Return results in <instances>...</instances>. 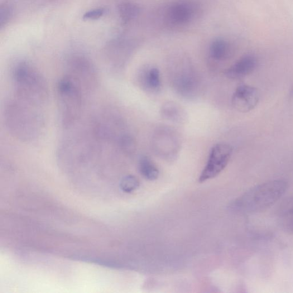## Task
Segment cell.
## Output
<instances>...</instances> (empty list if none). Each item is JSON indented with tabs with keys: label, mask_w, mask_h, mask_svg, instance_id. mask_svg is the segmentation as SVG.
<instances>
[{
	"label": "cell",
	"mask_w": 293,
	"mask_h": 293,
	"mask_svg": "<svg viewBox=\"0 0 293 293\" xmlns=\"http://www.w3.org/2000/svg\"><path fill=\"white\" fill-rule=\"evenodd\" d=\"M196 8L193 4L188 2H179L174 3L167 12L169 21L175 25H184L189 23L194 18Z\"/></svg>",
	"instance_id": "8"
},
{
	"label": "cell",
	"mask_w": 293,
	"mask_h": 293,
	"mask_svg": "<svg viewBox=\"0 0 293 293\" xmlns=\"http://www.w3.org/2000/svg\"><path fill=\"white\" fill-rule=\"evenodd\" d=\"M139 170L141 175L148 181H155L159 176V170L153 162L146 156L140 158Z\"/></svg>",
	"instance_id": "10"
},
{
	"label": "cell",
	"mask_w": 293,
	"mask_h": 293,
	"mask_svg": "<svg viewBox=\"0 0 293 293\" xmlns=\"http://www.w3.org/2000/svg\"><path fill=\"white\" fill-rule=\"evenodd\" d=\"M182 109L177 104L167 103L163 105L161 110L162 117L172 121L178 122L182 119Z\"/></svg>",
	"instance_id": "15"
},
{
	"label": "cell",
	"mask_w": 293,
	"mask_h": 293,
	"mask_svg": "<svg viewBox=\"0 0 293 293\" xmlns=\"http://www.w3.org/2000/svg\"><path fill=\"white\" fill-rule=\"evenodd\" d=\"M143 80L146 87L152 91H157L161 88V79L159 70L153 67L147 71L143 75Z\"/></svg>",
	"instance_id": "13"
},
{
	"label": "cell",
	"mask_w": 293,
	"mask_h": 293,
	"mask_svg": "<svg viewBox=\"0 0 293 293\" xmlns=\"http://www.w3.org/2000/svg\"><path fill=\"white\" fill-rule=\"evenodd\" d=\"M229 46L227 42L221 38L214 40L210 46V54L215 60L222 61L229 55Z\"/></svg>",
	"instance_id": "11"
},
{
	"label": "cell",
	"mask_w": 293,
	"mask_h": 293,
	"mask_svg": "<svg viewBox=\"0 0 293 293\" xmlns=\"http://www.w3.org/2000/svg\"><path fill=\"white\" fill-rule=\"evenodd\" d=\"M65 75L69 76L82 88L84 94L97 88L99 75L96 67L88 59L81 55L70 57L66 62Z\"/></svg>",
	"instance_id": "5"
},
{
	"label": "cell",
	"mask_w": 293,
	"mask_h": 293,
	"mask_svg": "<svg viewBox=\"0 0 293 293\" xmlns=\"http://www.w3.org/2000/svg\"><path fill=\"white\" fill-rule=\"evenodd\" d=\"M287 189L286 182L273 180L254 186L236 202V207L245 213H255L270 207L279 200Z\"/></svg>",
	"instance_id": "4"
},
{
	"label": "cell",
	"mask_w": 293,
	"mask_h": 293,
	"mask_svg": "<svg viewBox=\"0 0 293 293\" xmlns=\"http://www.w3.org/2000/svg\"><path fill=\"white\" fill-rule=\"evenodd\" d=\"M14 97L35 106L44 108L49 99L46 80L34 66L22 61L14 67L12 73Z\"/></svg>",
	"instance_id": "2"
},
{
	"label": "cell",
	"mask_w": 293,
	"mask_h": 293,
	"mask_svg": "<svg viewBox=\"0 0 293 293\" xmlns=\"http://www.w3.org/2000/svg\"><path fill=\"white\" fill-rule=\"evenodd\" d=\"M257 62V58L254 55H244L227 70L226 75L231 79L243 78L256 70Z\"/></svg>",
	"instance_id": "9"
},
{
	"label": "cell",
	"mask_w": 293,
	"mask_h": 293,
	"mask_svg": "<svg viewBox=\"0 0 293 293\" xmlns=\"http://www.w3.org/2000/svg\"><path fill=\"white\" fill-rule=\"evenodd\" d=\"M120 16L125 22H127L136 18L140 12V8L132 3L126 2L119 7Z\"/></svg>",
	"instance_id": "14"
},
{
	"label": "cell",
	"mask_w": 293,
	"mask_h": 293,
	"mask_svg": "<svg viewBox=\"0 0 293 293\" xmlns=\"http://www.w3.org/2000/svg\"><path fill=\"white\" fill-rule=\"evenodd\" d=\"M233 148L228 144H217L211 148L209 159L199 177V182L213 179L222 172L228 165Z\"/></svg>",
	"instance_id": "6"
},
{
	"label": "cell",
	"mask_w": 293,
	"mask_h": 293,
	"mask_svg": "<svg viewBox=\"0 0 293 293\" xmlns=\"http://www.w3.org/2000/svg\"><path fill=\"white\" fill-rule=\"evenodd\" d=\"M140 185L138 179L136 176L133 175H127L123 177L121 181V189L125 193H131L132 192L136 190Z\"/></svg>",
	"instance_id": "16"
},
{
	"label": "cell",
	"mask_w": 293,
	"mask_h": 293,
	"mask_svg": "<svg viewBox=\"0 0 293 293\" xmlns=\"http://www.w3.org/2000/svg\"><path fill=\"white\" fill-rule=\"evenodd\" d=\"M11 15V9L7 5H4L1 9V25L2 27L6 24Z\"/></svg>",
	"instance_id": "18"
},
{
	"label": "cell",
	"mask_w": 293,
	"mask_h": 293,
	"mask_svg": "<svg viewBox=\"0 0 293 293\" xmlns=\"http://www.w3.org/2000/svg\"><path fill=\"white\" fill-rule=\"evenodd\" d=\"M104 12V9L103 8L95 9L86 12L83 17L86 20H97V19L102 17Z\"/></svg>",
	"instance_id": "17"
},
{
	"label": "cell",
	"mask_w": 293,
	"mask_h": 293,
	"mask_svg": "<svg viewBox=\"0 0 293 293\" xmlns=\"http://www.w3.org/2000/svg\"><path fill=\"white\" fill-rule=\"evenodd\" d=\"M42 109L14 97L9 99L4 110L5 124L8 131L23 142L37 140L45 127Z\"/></svg>",
	"instance_id": "1"
},
{
	"label": "cell",
	"mask_w": 293,
	"mask_h": 293,
	"mask_svg": "<svg viewBox=\"0 0 293 293\" xmlns=\"http://www.w3.org/2000/svg\"><path fill=\"white\" fill-rule=\"evenodd\" d=\"M176 88L182 95L189 96L194 92L196 81L190 75H184L176 80Z\"/></svg>",
	"instance_id": "12"
},
{
	"label": "cell",
	"mask_w": 293,
	"mask_h": 293,
	"mask_svg": "<svg viewBox=\"0 0 293 293\" xmlns=\"http://www.w3.org/2000/svg\"><path fill=\"white\" fill-rule=\"evenodd\" d=\"M260 98L257 88L248 85H242L235 90L232 97L233 107L240 112L251 111L257 106Z\"/></svg>",
	"instance_id": "7"
},
{
	"label": "cell",
	"mask_w": 293,
	"mask_h": 293,
	"mask_svg": "<svg viewBox=\"0 0 293 293\" xmlns=\"http://www.w3.org/2000/svg\"><path fill=\"white\" fill-rule=\"evenodd\" d=\"M56 92L61 123L64 128H70L81 117L84 93L75 80L65 74L57 83Z\"/></svg>",
	"instance_id": "3"
}]
</instances>
